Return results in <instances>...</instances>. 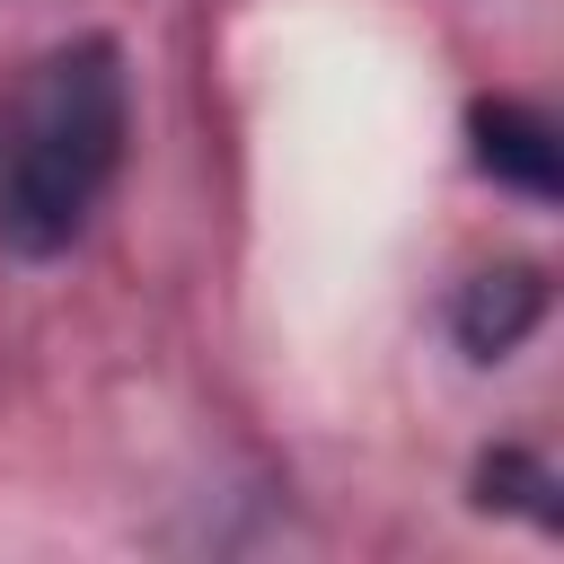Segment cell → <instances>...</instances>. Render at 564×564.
I'll return each instance as SVG.
<instances>
[{
    "label": "cell",
    "instance_id": "obj_1",
    "mask_svg": "<svg viewBox=\"0 0 564 564\" xmlns=\"http://www.w3.org/2000/svg\"><path fill=\"white\" fill-rule=\"evenodd\" d=\"M132 132L123 53L106 35H70L35 53L0 97V247L18 264H53L88 238Z\"/></svg>",
    "mask_w": 564,
    "mask_h": 564
},
{
    "label": "cell",
    "instance_id": "obj_2",
    "mask_svg": "<svg viewBox=\"0 0 564 564\" xmlns=\"http://www.w3.org/2000/svg\"><path fill=\"white\" fill-rule=\"evenodd\" d=\"M538 317H546V273H538V264H485V273L458 282V300H449V335H458L467 361L520 352V335H529Z\"/></svg>",
    "mask_w": 564,
    "mask_h": 564
},
{
    "label": "cell",
    "instance_id": "obj_3",
    "mask_svg": "<svg viewBox=\"0 0 564 564\" xmlns=\"http://www.w3.org/2000/svg\"><path fill=\"white\" fill-rule=\"evenodd\" d=\"M467 141H476V167L494 185H511L529 203H555V132H546V115H529L511 97H485L467 115Z\"/></svg>",
    "mask_w": 564,
    "mask_h": 564
},
{
    "label": "cell",
    "instance_id": "obj_4",
    "mask_svg": "<svg viewBox=\"0 0 564 564\" xmlns=\"http://www.w3.org/2000/svg\"><path fill=\"white\" fill-rule=\"evenodd\" d=\"M476 494H485V502H529L538 520H555V502H546V494H555V476H546L529 449H494V458L476 467Z\"/></svg>",
    "mask_w": 564,
    "mask_h": 564
}]
</instances>
